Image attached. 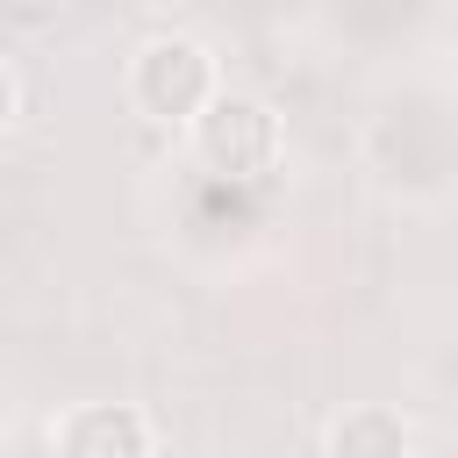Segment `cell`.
Returning <instances> with one entry per match:
<instances>
[{
  "instance_id": "obj_1",
  "label": "cell",
  "mask_w": 458,
  "mask_h": 458,
  "mask_svg": "<svg viewBox=\"0 0 458 458\" xmlns=\"http://www.w3.org/2000/svg\"><path fill=\"white\" fill-rule=\"evenodd\" d=\"M215 93H222V64L186 29H157L122 57V100L150 129H186Z\"/></svg>"
},
{
  "instance_id": "obj_2",
  "label": "cell",
  "mask_w": 458,
  "mask_h": 458,
  "mask_svg": "<svg viewBox=\"0 0 458 458\" xmlns=\"http://www.w3.org/2000/svg\"><path fill=\"white\" fill-rule=\"evenodd\" d=\"M186 143H193V157H200L215 179H265V172H279V157H286V122H279V107H272L265 93L222 86V93L186 122Z\"/></svg>"
},
{
  "instance_id": "obj_3",
  "label": "cell",
  "mask_w": 458,
  "mask_h": 458,
  "mask_svg": "<svg viewBox=\"0 0 458 458\" xmlns=\"http://www.w3.org/2000/svg\"><path fill=\"white\" fill-rule=\"evenodd\" d=\"M50 458H157V422L136 401H72L43 429Z\"/></svg>"
},
{
  "instance_id": "obj_4",
  "label": "cell",
  "mask_w": 458,
  "mask_h": 458,
  "mask_svg": "<svg viewBox=\"0 0 458 458\" xmlns=\"http://www.w3.org/2000/svg\"><path fill=\"white\" fill-rule=\"evenodd\" d=\"M322 458H415V422L394 401H344L322 422Z\"/></svg>"
},
{
  "instance_id": "obj_5",
  "label": "cell",
  "mask_w": 458,
  "mask_h": 458,
  "mask_svg": "<svg viewBox=\"0 0 458 458\" xmlns=\"http://www.w3.org/2000/svg\"><path fill=\"white\" fill-rule=\"evenodd\" d=\"M14 122H21V79H14L7 64H0V136H7Z\"/></svg>"
}]
</instances>
